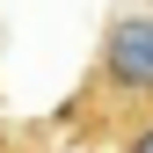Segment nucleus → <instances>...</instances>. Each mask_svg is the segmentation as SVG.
Segmentation results:
<instances>
[{"instance_id":"nucleus-1","label":"nucleus","mask_w":153,"mask_h":153,"mask_svg":"<svg viewBox=\"0 0 153 153\" xmlns=\"http://www.w3.org/2000/svg\"><path fill=\"white\" fill-rule=\"evenodd\" d=\"M139 117H153V0L117 7L102 22V44H95L80 88L66 102V131L102 146V139H117Z\"/></svg>"},{"instance_id":"nucleus-2","label":"nucleus","mask_w":153,"mask_h":153,"mask_svg":"<svg viewBox=\"0 0 153 153\" xmlns=\"http://www.w3.org/2000/svg\"><path fill=\"white\" fill-rule=\"evenodd\" d=\"M102 153H153V117H139V124H124L117 139H102Z\"/></svg>"}]
</instances>
